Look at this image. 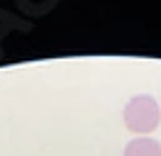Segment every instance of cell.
I'll use <instances>...</instances> for the list:
<instances>
[{
	"label": "cell",
	"instance_id": "6da1fadb",
	"mask_svg": "<svg viewBox=\"0 0 161 156\" xmlns=\"http://www.w3.org/2000/svg\"><path fill=\"white\" fill-rule=\"evenodd\" d=\"M125 127L130 129L132 134L137 136H149L161 122V107L159 100L151 95H134L130 98V103L125 105L122 112Z\"/></svg>",
	"mask_w": 161,
	"mask_h": 156
},
{
	"label": "cell",
	"instance_id": "7a4b0ae2",
	"mask_svg": "<svg viewBox=\"0 0 161 156\" xmlns=\"http://www.w3.org/2000/svg\"><path fill=\"white\" fill-rule=\"evenodd\" d=\"M122 156H161V142L151 136H137L125 146Z\"/></svg>",
	"mask_w": 161,
	"mask_h": 156
}]
</instances>
